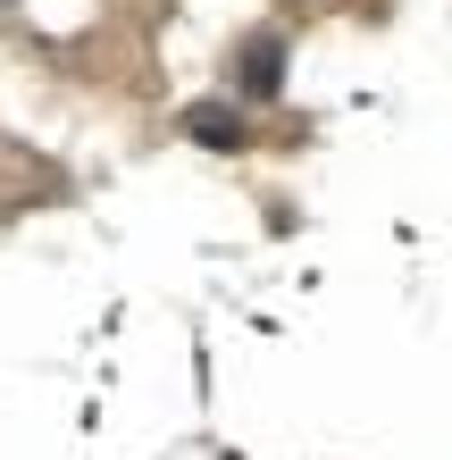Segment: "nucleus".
<instances>
[{
	"instance_id": "1",
	"label": "nucleus",
	"mask_w": 452,
	"mask_h": 460,
	"mask_svg": "<svg viewBox=\"0 0 452 460\" xmlns=\"http://www.w3.org/2000/svg\"><path fill=\"white\" fill-rule=\"evenodd\" d=\"M235 93L244 101H277L285 93V34L277 25H260V34L235 50Z\"/></svg>"
},
{
	"instance_id": "3",
	"label": "nucleus",
	"mask_w": 452,
	"mask_h": 460,
	"mask_svg": "<svg viewBox=\"0 0 452 460\" xmlns=\"http://www.w3.org/2000/svg\"><path fill=\"white\" fill-rule=\"evenodd\" d=\"M0 9H9V0H0Z\"/></svg>"
},
{
	"instance_id": "2",
	"label": "nucleus",
	"mask_w": 452,
	"mask_h": 460,
	"mask_svg": "<svg viewBox=\"0 0 452 460\" xmlns=\"http://www.w3.org/2000/svg\"><path fill=\"white\" fill-rule=\"evenodd\" d=\"M184 134L209 151H244V118L226 110V101H201V110H184Z\"/></svg>"
}]
</instances>
